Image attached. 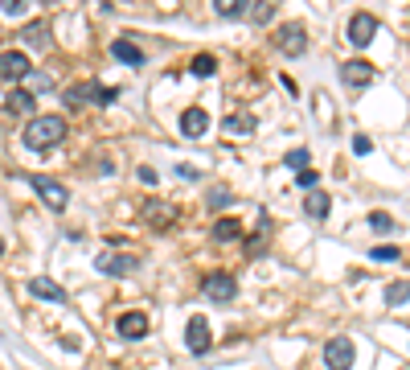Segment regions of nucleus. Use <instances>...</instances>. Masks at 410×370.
Returning a JSON list of instances; mask_svg holds the SVG:
<instances>
[{"label":"nucleus","instance_id":"obj_16","mask_svg":"<svg viewBox=\"0 0 410 370\" xmlns=\"http://www.w3.org/2000/svg\"><path fill=\"white\" fill-rule=\"evenodd\" d=\"M111 54L120 58L123 66H144V49L132 46V42H123V37H115V42H111Z\"/></svg>","mask_w":410,"mask_h":370},{"label":"nucleus","instance_id":"obj_11","mask_svg":"<svg viewBox=\"0 0 410 370\" xmlns=\"http://www.w3.org/2000/svg\"><path fill=\"white\" fill-rule=\"evenodd\" d=\"M29 296L49 300V304H66V288H62L58 280H49V276H33V280H29Z\"/></svg>","mask_w":410,"mask_h":370},{"label":"nucleus","instance_id":"obj_21","mask_svg":"<svg viewBox=\"0 0 410 370\" xmlns=\"http://www.w3.org/2000/svg\"><path fill=\"white\" fill-rule=\"evenodd\" d=\"M21 37H25V42H29L33 49H46V46H49V25H46V21L29 25V29H25Z\"/></svg>","mask_w":410,"mask_h":370},{"label":"nucleus","instance_id":"obj_13","mask_svg":"<svg viewBox=\"0 0 410 370\" xmlns=\"http://www.w3.org/2000/svg\"><path fill=\"white\" fill-rule=\"evenodd\" d=\"M181 132H185V136H205V132H210V111H205V107H189V111H185V116H181Z\"/></svg>","mask_w":410,"mask_h":370},{"label":"nucleus","instance_id":"obj_28","mask_svg":"<svg viewBox=\"0 0 410 370\" xmlns=\"http://www.w3.org/2000/svg\"><path fill=\"white\" fill-rule=\"evenodd\" d=\"M288 169L291 173L308 169V148H291V152H288Z\"/></svg>","mask_w":410,"mask_h":370},{"label":"nucleus","instance_id":"obj_6","mask_svg":"<svg viewBox=\"0 0 410 370\" xmlns=\"http://www.w3.org/2000/svg\"><path fill=\"white\" fill-rule=\"evenodd\" d=\"M33 190H37V197L46 202L49 210H66V202H70V190H66L62 181L46 177V173H37V177H33Z\"/></svg>","mask_w":410,"mask_h":370},{"label":"nucleus","instance_id":"obj_25","mask_svg":"<svg viewBox=\"0 0 410 370\" xmlns=\"http://www.w3.org/2000/svg\"><path fill=\"white\" fill-rule=\"evenodd\" d=\"M246 4H250V8H246V17H250L255 25H263V21L275 17V4H255V0H246Z\"/></svg>","mask_w":410,"mask_h":370},{"label":"nucleus","instance_id":"obj_26","mask_svg":"<svg viewBox=\"0 0 410 370\" xmlns=\"http://www.w3.org/2000/svg\"><path fill=\"white\" fill-rule=\"evenodd\" d=\"M406 280H398V284H390L386 288V304H406Z\"/></svg>","mask_w":410,"mask_h":370},{"label":"nucleus","instance_id":"obj_9","mask_svg":"<svg viewBox=\"0 0 410 370\" xmlns=\"http://www.w3.org/2000/svg\"><path fill=\"white\" fill-rule=\"evenodd\" d=\"M185 345H189L193 354H210V345H214L210 321H205V317H193V321H189V329H185Z\"/></svg>","mask_w":410,"mask_h":370},{"label":"nucleus","instance_id":"obj_22","mask_svg":"<svg viewBox=\"0 0 410 370\" xmlns=\"http://www.w3.org/2000/svg\"><path fill=\"white\" fill-rule=\"evenodd\" d=\"M205 206H210V210H226V206H230V185H210Z\"/></svg>","mask_w":410,"mask_h":370},{"label":"nucleus","instance_id":"obj_36","mask_svg":"<svg viewBox=\"0 0 410 370\" xmlns=\"http://www.w3.org/2000/svg\"><path fill=\"white\" fill-rule=\"evenodd\" d=\"M177 173H181L185 181H193V177H197V169H193V165H177Z\"/></svg>","mask_w":410,"mask_h":370},{"label":"nucleus","instance_id":"obj_35","mask_svg":"<svg viewBox=\"0 0 410 370\" xmlns=\"http://www.w3.org/2000/svg\"><path fill=\"white\" fill-rule=\"evenodd\" d=\"M49 87H53V82H49L46 74H37V78H33V91H49Z\"/></svg>","mask_w":410,"mask_h":370},{"label":"nucleus","instance_id":"obj_7","mask_svg":"<svg viewBox=\"0 0 410 370\" xmlns=\"http://www.w3.org/2000/svg\"><path fill=\"white\" fill-rule=\"evenodd\" d=\"M111 99H120L115 87H98V82H74V87H66V103H111Z\"/></svg>","mask_w":410,"mask_h":370},{"label":"nucleus","instance_id":"obj_19","mask_svg":"<svg viewBox=\"0 0 410 370\" xmlns=\"http://www.w3.org/2000/svg\"><path fill=\"white\" fill-rule=\"evenodd\" d=\"M226 136H255V116H226Z\"/></svg>","mask_w":410,"mask_h":370},{"label":"nucleus","instance_id":"obj_29","mask_svg":"<svg viewBox=\"0 0 410 370\" xmlns=\"http://www.w3.org/2000/svg\"><path fill=\"white\" fill-rule=\"evenodd\" d=\"M369 226H373V230H382V235H390V230H394V218L382 214V210H373V214H369Z\"/></svg>","mask_w":410,"mask_h":370},{"label":"nucleus","instance_id":"obj_37","mask_svg":"<svg viewBox=\"0 0 410 370\" xmlns=\"http://www.w3.org/2000/svg\"><path fill=\"white\" fill-rule=\"evenodd\" d=\"M0 255H4V239H0Z\"/></svg>","mask_w":410,"mask_h":370},{"label":"nucleus","instance_id":"obj_12","mask_svg":"<svg viewBox=\"0 0 410 370\" xmlns=\"http://www.w3.org/2000/svg\"><path fill=\"white\" fill-rule=\"evenodd\" d=\"M140 218H144L152 230H165V226H172V222H177V210H172V206H165V202H144V206H140Z\"/></svg>","mask_w":410,"mask_h":370},{"label":"nucleus","instance_id":"obj_17","mask_svg":"<svg viewBox=\"0 0 410 370\" xmlns=\"http://www.w3.org/2000/svg\"><path fill=\"white\" fill-rule=\"evenodd\" d=\"M214 239L217 243H238L242 239V222L238 218H217L214 222Z\"/></svg>","mask_w":410,"mask_h":370},{"label":"nucleus","instance_id":"obj_8","mask_svg":"<svg viewBox=\"0 0 410 370\" xmlns=\"http://www.w3.org/2000/svg\"><path fill=\"white\" fill-rule=\"evenodd\" d=\"M340 82H345L349 91H361V87L373 82V66L361 62V58H353V62H345V66H340Z\"/></svg>","mask_w":410,"mask_h":370},{"label":"nucleus","instance_id":"obj_10","mask_svg":"<svg viewBox=\"0 0 410 370\" xmlns=\"http://www.w3.org/2000/svg\"><path fill=\"white\" fill-rule=\"evenodd\" d=\"M373 33H378V17H373V13H353V21H349V42H353V46H369Z\"/></svg>","mask_w":410,"mask_h":370},{"label":"nucleus","instance_id":"obj_32","mask_svg":"<svg viewBox=\"0 0 410 370\" xmlns=\"http://www.w3.org/2000/svg\"><path fill=\"white\" fill-rule=\"evenodd\" d=\"M25 8H29L25 0H4V13H8V17H21Z\"/></svg>","mask_w":410,"mask_h":370},{"label":"nucleus","instance_id":"obj_23","mask_svg":"<svg viewBox=\"0 0 410 370\" xmlns=\"http://www.w3.org/2000/svg\"><path fill=\"white\" fill-rule=\"evenodd\" d=\"M217 17H246V0H214Z\"/></svg>","mask_w":410,"mask_h":370},{"label":"nucleus","instance_id":"obj_31","mask_svg":"<svg viewBox=\"0 0 410 370\" xmlns=\"http://www.w3.org/2000/svg\"><path fill=\"white\" fill-rule=\"evenodd\" d=\"M267 226V222H263ZM263 226H259V239H250V243H246V251H250V255H259V251H263L267 247V235H263Z\"/></svg>","mask_w":410,"mask_h":370},{"label":"nucleus","instance_id":"obj_1","mask_svg":"<svg viewBox=\"0 0 410 370\" xmlns=\"http://www.w3.org/2000/svg\"><path fill=\"white\" fill-rule=\"evenodd\" d=\"M62 136H66V120L62 116H33L29 128H25V144L33 152H49Z\"/></svg>","mask_w":410,"mask_h":370},{"label":"nucleus","instance_id":"obj_24","mask_svg":"<svg viewBox=\"0 0 410 370\" xmlns=\"http://www.w3.org/2000/svg\"><path fill=\"white\" fill-rule=\"evenodd\" d=\"M189 70H193L197 78H210V74L217 70V58H214V54H197V58H193V66H189Z\"/></svg>","mask_w":410,"mask_h":370},{"label":"nucleus","instance_id":"obj_15","mask_svg":"<svg viewBox=\"0 0 410 370\" xmlns=\"http://www.w3.org/2000/svg\"><path fill=\"white\" fill-rule=\"evenodd\" d=\"M144 333H148V313H123V317H120V338L140 342Z\"/></svg>","mask_w":410,"mask_h":370},{"label":"nucleus","instance_id":"obj_5","mask_svg":"<svg viewBox=\"0 0 410 370\" xmlns=\"http://www.w3.org/2000/svg\"><path fill=\"white\" fill-rule=\"evenodd\" d=\"M29 70H33V62L25 49H0V78L4 82H21V78H29Z\"/></svg>","mask_w":410,"mask_h":370},{"label":"nucleus","instance_id":"obj_14","mask_svg":"<svg viewBox=\"0 0 410 370\" xmlns=\"http://www.w3.org/2000/svg\"><path fill=\"white\" fill-rule=\"evenodd\" d=\"M136 268H140L136 255H103L98 259V271L103 276H127V271H136Z\"/></svg>","mask_w":410,"mask_h":370},{"label":"nucleus","instance_id":"obj_33","mask_svg":"<svg viewBox=\"0 0 410 370\" xmlns=\"http://www.w3.org/2000/svg\"><path fill=\"white\" fill-rule=\"evenodd\" d=\"M369 148H373V140H369V136H353V152H357V156H365Z\"/></svg>","mask_w":410,"mask_h":370},{"label":"nucleus","instance_id":"obj_4","mask_svg":"<svg viewBox=\"0 0 410 370\" xmlns=\"http://www.w3.org/2000/svg\"><path fill=\"white\" fill-rule=\"evenodd\" d=\"M353 358H357L353 338H345V333L328 338V345H324V366H328V370H349V366H353Z\"/></svg>","mask_w":410,"mask_h":370},{"label":"nucleus","instance_id":"obj_27","mask_svg":"<svg viewBox=\"0 0 410 370\" xmlns=\"http://www.w3.org/2000/svg\"><path fill=\"white\" fill-rule=\"evenodd\" d=\"M369 255H373L378 264H398V259H402V251H398V247H373Z\"/></svg>","mask_w":410,"mask_h":370},{"label":"nucleus","instance_id":"obj_34","mask_svg":"<svg viewBox=\"0 0 410 370\" xmlns=\"http://www.w3.org/2000/svg\"><path fill=\"white\" fill-rule=\"evenodd\" d=\"M140 181H144V185H156V181H160V173L148 169V165H140Z\"/></svg>","mask_w":410,"mask_h":370},{"label":"nucleus","instance_id":"obj_3","mask_svg":"<svg viewBox=\"0 0 410 370\" xmlns=\"http://www.w3.org/2000/svg\"><path fill=\"white\" fill-rule=\"evenodd\" d=\"M201 292L217 300V304H230L234 296H238V280L230 276V271H210L205 280H201Z\"/></svg>","mask_w":410,"mask_h":370},{"label":"nucleus","instance_id":"obj_20","mask_svg":"<svg viewBox=\"0 0 410 370\" xmlns=\"http://www.w3.org/2000/svg\"><path fill=\"white\" fill-rule=\"evenodd\" d=\"M328 206H333V197L328 194H308V202H304V210H308V218H328Z\"/></svg>","mask_w":410,"mask_h":370},{"label":"nucleus","instance_id":"obj_30","mask_svg":"<svg viewBox=\"0 0 410 370\" xmlns=\"http://www.w3.org/2000/svg\"><path fill=\"white\" fill-rule=\"evenodd\" d=\"M295 181H300V190H308V194H312L316 181H320V173H316V169H300V173H295Z\"/></svg>","mask_w":410,"mask_h":370},{"label":"nucleus","instance_id":"obj_18","mask_svg":"<svg viewBox=\"0 0 410 370\" xmlns=\"http://www.w3.org/2000/svg\"><path fill=\"white\" fill-rule=\"evenodd\" d=\"M33 103H37L33 91H21V87L8 91V111H17V116H33Z\"/></svg>","mask_w":410,"mask_h":370},{"label":"nucleus","instance_id":"obj_2","mask_svg":"<svg viewBox=\"0 0 410 370\" xmlns=\"http://www.w3.org/2000/svg\"><path fill=\"white\" fill-rule=\"evenodd\" d=\"M271 46L279 49V54H288V58H300L308 49V29L304 25H279L275 37H271Z\"/></svg>","mask_w":410,"mask_h":370}]
</instances>
